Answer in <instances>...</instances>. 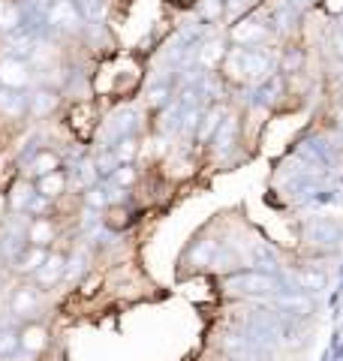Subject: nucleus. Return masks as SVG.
Returning <instances> with one entry per match:
<instances>
[{
  "mask_svg": "<svg viewBox=\"0 0 343 361\" xmlns=\"http://www.w3.org/2000/svg\"><path fill=\"white\" fill-rule=\"evenodd\" d=\"M223 66L238 82H265L271 75L274 58L265 49H241V45H235V49L226 51Z\"/></svg>",
  "mask_w": 343,
  "mask_h": 361,
  "instance_id": "obj_1",
  "label": "nucleus"
},
{
  "mask_svg": "<svg viewBox=\"0 0 343 361\" xmlns=\"http://www.w3.org/2000/svg\"><path fill=\"white\" fill-rule=\"evenodd\" d=\"M232 295H250V298H265V295H274V292L283 289V280L271 271H238V274L226 277L223 283Z\"/></svg>",
  "mask_w": 343,
  "mask_h": 361,
  "instance_id": "obj_2",
  "label": "nucleus"
},
{
  "mask_svg": "<svg viewBox=\"0 0 343 361\" xmlns=\"http://www.w3.org/2000/svg\"><path fill=\"white\" fill-rule=\"evenodd\" d=\"M40 13L54 33H76L85 25V16L76 0H40Z\"/></svg>",
  "mask_w": 343,
  "mask_h": 361,
  "instance_id": "obj_3",
  "label": "nucleus"
},
{
  "mask_svg": "<svg viewBox=\"0 0 343 361\" xmlns=\"http://www.w3.org/2000/svg\"><path fill=\"white\" fill-rule=\"evenodd\" d=\"M262 304L271 310L283 313L286 319H307L313 313V295L311 292H301V289H280L274 295H265Z\"/></svg>",
  "mask_w": 343,
  "mask_h": 361,
  "instance_id": "obj_4",
  "label": "nucleus"
},
{
  "mask_svg": "<svg viewBox=\"0 0 343 361\" xmlns=\"http://www.w3.org/2000/svg\"><path fill=\"white\" fill-rule=\"evenodd\" d=\"M271 21H262V18H241L235 21L232 30H229V39L241 49H262L268 39H271Z\"/></svg>",
  "mask_w": 343,
  "mask_h": 361,
  "instance_id": "obj_5",
  "label": "nucleus"
},
{
  "mask_svg": "<svg viewBox=\"0 0 343 361\" xmlns=\"http://www.w3.org/2000/svg\"><path fill=\"white\" fill-rule=\"evenodd\" d=\"M40 304H42V289L37 283H21L9 295V313L18 316V319H28L30 313L40 310Z\"/></svg>",
  "mask_w": 343,
  "mask_h": 361,
  "instance_id": "obj_6",
  "label": "nucleus"
},
{
  "mask_svg": "<svg viewBox=\"0 0 343 361\" xmlns=\"http://www.w3.org/2000/svg\"><path fill=\"white\" fill-rule=\"evenodd\" d=\"M30 61L13 58V54H4L0 58V87H16L25 90L30 85Z\"/></svg>",
  "mask_w": 343,
  "mask_h": 361,
  "instance_id": "obj_7",
  "label": "nucleus"
},
{
  "mask_svg": "<svg viewBox=\"0 0 343 361\" xmlns=\"http://www.w3.org/2000/svg\"><path fill=\"white\" fill-rule=\"evenodd\" d=\"M61 106V90L49 87V85H40L28 94V115L30 118H49L52 111H57Z\"/></svg>",
  "mask_w": 343,
  "mask_h": 361,
  "instance_id": "obj_8",
  "label": "nucleus"
},
{
  "mask_svg": "<svg viewBox=\"0 0 343 361\" xmlns=\"http://www.w3.org/2000/svg\"><path fill=\"white\" fill-rule=\"evenodd\" d=\"M49 247H37V244H25L21 250L16 253V259L9 265H13V271L16 274H21V277H33L37 271L42 268V262L49 259Z\"/></svg>",
  "mask_w": 343,
  "mask_h": 361,
  "instance_id": "obj_9",
  "label": "nucleus"
},
{
  "mask_svg": "<svg viewBox=\"0 0 343 361\" xmlns=\"http://www.w3.org/2000/svg\"><path fill=\"white\" fill-rule=\"evenodd\" d=\"M64 277H66V256L57 253V250H52L49 259L42 262V268L37 271V274H33V283H37L40 289H54Z\"/></svg>",
  "mask_w": 343,
  "mask_h": 361,
  "instance_id": "obj_10",
  "label": "nucleus"
},
{
  "mask_svg": "<svg viewBox=\"0 0 343 361\" xmlns=\"http://www.w3.org/2000/svg\"><path fill=\"white\" fill-rule=\"evenodd\" d=\"M28 13L18 0H0V33L4 37H13V33L28 27Z\"/></svg>",
  "mask_w": 343,
  "mask_h": 361,
  "instance_id": "obj_11",
  "label": "nucleus"
},
{
  "mask_svg": "<svg viewBox=\"0 0 343 361\" xmlns=\"http://www.w3.org/2000/svg\"><path fill=\"white\" fill-rule=\"evenodd\" d=\"M289 283H295V289L301 292H323L328 286V274L323 268H295L289 274Z\"/></svg>",
  "mask_w": 343,
  "mask_h": 361,
  "instance_id": "obj_12",
  "label": "nucleus"
},
{
  "mask_svg": "<svg viewBox=\"0 0 343 361\" xmlns=\"http://www.w3.org/2000/svg\"><path fill=\"white\" fill-rule=\"evenodd\" d=\"M0 115L9 121H18L28 115V94L16 87H0Z\"/></svg>",
  "mask_w": 343,
  "mask_h": 361,
  "instance_id": "obj_13",
  "label": "nucleus"
},
{
  "mask_svg": "<svg viewBox=\"0 0 343 361\" xmlns=\"http://www.w3.org/2000/svg\"><path fill=\"white\" fill-rule=\"evenodd\" d=\"M226 58V49H223V39H205L196 45V51H193V61L202 70H214V66H220Z\"/></svg>",
  "mask_w": 343,
  "mask_h": 361,
  "instance_id": "obj_14",
  "label": "nucleus"
},
{
  "mask_svg": "<svg viewBox=\"0 0 343 361\" xmlns=\"http://www.w3.org/2000/svg\"><path fill=\"white\" fill-rule=\"evenodd\" d=\"M33 187H37V193L45 196V199H57V196H64L66 193V187H70V175L64 172V169H57V172H49V175H42L33 180Z\"/></svg>",
  "mask_w": 343,
  "mask_h": 361,
  "instance_id": "obj_15",
  "label": "nucleus"
},
{
  "mask_svg": "<svg viewBox=\"0 0 343 361\" xmlns=\"http://www.w3.org/2000/svg\"><path fill=\"white\" fill-rule=\"evenodd\" d=\"M226 121V111L220 109V106H208L202 111V118H199V127H196V135L193 139L196 142H214V135H217V130H220V123Z\"/></svg>",
  "mask_w": 343,
  "mask_h": 361,
  "instance_id": "obj_16",
  "label": "nucleus"
},
{
  "mask_svg": "<svg viewBox=\"0 0 343 361\" xmlns=\"http://www.w3.org/2000/svg\"><path fill=\"white\" fill-rule=\"evenodd\" d=\"M54 223L49 217H30L28 220V244H37V247H52L54 241Z\"/></svg>",
  "mask_w": 343,
  "mask_h": 361,
  "instance_id": "obj_17",
  "label": "nucleus"
},
{
  "mask_svg": "<svg viewBox=\"0 0 343 361\" xmlns=\"http://www.w3.org/2000/svg\"><path fill=\"white\" fill-rule=\"evenodd\" d=\"M57 169H61V157H57V151H49V148L37 151L28 160V172L33 175V180L42 178V175H49V172H57Z\"/></svg>",
  "mask_w": 343,
  "mask_h": 361,
  "instance_id": "obj_18",
  "label": "nucleus"
},
{
  "mask_svg": "<svg viewBox=\"0 0 343 361\" xmlns=\"http://www.w3.org/2000/svg\"><path fill=\"white\" fill-rule=\"evenodd\" d=\"M304 238L313 241V244H337L340 241V226L331 223V220H316V223L307 226Z\"/></svg>",
  "mask_w": 343,
  "mask_h": 361,
  "instance_id": "obj_19",
  "label": "nucleus"
},
{
  "mask_svg": "<svg viewBox=\"0 0 343 361\" xmlns=\"http://www.w3.org/2000/svg\"><path fill=\"white\" fill-rule=\"evenodd\" d=\"M33 196H37V187H33L30 180H18V184L13 187V193H9V208H13L16 214H28Z\"/></svg>",
  "mask_w": 343,
  "mask_h": 361,
  "instance_id": "obj_20",
  "label": "nucleus"
},
{
  "mask_svg": "<svg viewBox=\"0 0 343 361\" xmlns=\"http://www.w3.org/2000/svg\"><path fill=\"white\" fill-rule=\"evenodd\" d=\"M21 353V331L18 329H0V361H9Z\"/></svg>",
  "mask_w": 343,
  "mask_h": 361,
  "instance_id": "obj_21",
  "label": "nucleus"
},
{
  "mask_svg": "<svg viewBox=\"0 0 343 361\" xmlns=\"http://www.w3.org/2000/svg\"><path fill=\"white\" fill-rule=\"evenodd\" d=\"M235 139H238V118L235 115H226V121L220 123V130H217V135H214L217 151H229L235 145Z\"/></svg>",
  "mask_w": 343,
  "mask_h": 361,
  "instance_id": "obj_22",
  "label": "nucleus"
},
{
  "mask_svg": "<svg viewBox=\"0 0 343 361\" xmlns=\"http://www.w3.org/2000/svg\"><path fill=\"white\" fill-rule=\"evenodd\" d=\"M45 346V329L37 322H28L25 329H21V349L25 353H40Z\"/></svg>",
  "mask_w": 343,
  "mask_h": 361,
  "instance_id": "obj_23",
  "label": "nucleus"
},
{
  "mask_svg": "<svg viewBox=\"0 0 343 361\" xmlns=\"http://www.w3.org/2000/svg\"><path fill=\"white\" fill-rule=\"evenodd\" d=\"M109 148L114 151V157H118L121 163H133L136 154H139V139H136V133L130 135H118V142L109 145Z\"/></svg>",
  "mask_w": 343,
  "mask_h": 361,
  "instance_id": "obj_24",
  "label": "nucleus"
},
{
  "mask_svg": "<svg viewBox=\"0 0 343 361\" xmlns=\"http://www.w3.org/2000/svg\"><path fill=\"white\" fill-rule=\"evenodd\" d=\"M106 180H109L112 187H118V190H127V187L136 184V166H133V163H121Z\"/></svg>",
  "mask_w": 343,
  "mask_h": 361,
  "instance_id": "obj_25",
  "label": "nucleus"
},
{
  "mask_svg": "<svg viewBox=\"0 0 343 361\" xmlns=\"http://www.w3.org/2000/svg\"><path fill=\"white\" fill-rule=\"evenodd\" d=\"M280 90H283V75H268L265 82H259L256 97H259V103H274Z\"/></svg>",
  "mask_w": 343,
  "mask_h": 361,
  "instance_id": "obj_26",
  "label": "nucleus"
},
{
  "mask_svg": "<svg viewBox=\"0 0 343 361\" xmlns=\"http://www.w3.org/2000/svg\"><path fill=\"white\" fill-rule=\"evenodd\" d=\"M169 97H172V82H154L148 87V106H154V109L166 106Z\"/></svg>",
  "mask_w": 343,
  "mask_h": 361,
  "instance_id": "obj_27",
  "label": "nucleus"
},
{
  "mask_svg": "<svg viewBox=\"0 0 343 361\" xmlns=\"http://www.w3.org/2000/svg\"><path fill=\"white\" fill-rule=\"evenodd\" d=\"M94 166H97L100 178H109V175L114 172V169L121 166V160H118V157H114V151H112V148H106V151H102V154L97 157V160H94Z\"/></svg>",
  "mask_w": 343,
  "mask_h": 361,
  "instance_id": "obj_28",
  "label": "nucleus"
},
{
  "mask_svg": "<svg viewBox=\"0 0 343 361\" xmlns=\"http://www.w3.org/2000/svg\"><path fill=\"white\" fill-rule=\"evenodd\" d=\"M304 66V51L301 49H289L280 58V73H301Z\"/></svg>",
  "mask_w": 343,
  "mask_h": 361,
  "instance_id": "obj_29",
  "label": "nucleus"
},
{
  "mask_svg": "<svg viewBox=\"0 0 343 361\" xmlns=\"http://www.w3.org/2000/svg\"><path fill=\"white\" fill-rule=\"evenodd\" d=\"M253 259H256V265H259V271H277V253L274 250H265V247H256L253 250Z\"/></svg>",
  "mask_w": 343,
  "mask_h": 361,
  "instance_id": "obj_30",
  "label": "nucleus"
},
{
  "mask_svg": "<svg viewBox=\"0 0 343 361\" xmlns=\"http://www.w3.org/2000/svg\"><path fill=\"white\" fill-rule=\"evenodd\" d=\"M78 9H82L85 21H100L102 18V0H76Z\"/></svg>",
  "mask_w": 343,
  "mask_h": 361,
  "instance_id": "obj_31",
  "label": "nucleus"
},
{
  "mask_svg": "<svg viewBox=\"0 0 343 361\" xmlns=\"http://www.w3.org/2000/svg\"><path fill=\"white\" fill-rule=\"evenodd\" d=\"M250 4V0H226V4H223V9H226V13L229 16H235V13H241V9Z\"/></svg>",
  "mask_w": 343,
  "mask_h": 361,
  "instance_id": "obj_32",
  "label": "nucleus"
},
{
  "mask_svg": "<svg viewBox=\"0 0 343 361\" xmlns=\"http://www.w3.org/2000/svg\"><path fill=\"white\" fill-rule=\"evenodd\" d=\"M325 9L331 16H343V0H325Z\"/></svg>",
  "mask_w": 343,
  "mask_h": 361,
  "instance_id": "obj_33",
  "label": "nucleus"
},
{
  "mask_svg": "<svg viewBox=\"0 0 343 361\" xmlns=\"http://www.w3.org/2000/svg\"><path fill=\"white\" fill-rule=\"evenodd\" d=\"M335 51H337V58H343V30L335 33Z\"/></svg>",
  "mask_w": 343,
  "mask_h": 361,
  "instance_id": "obj_34",
  "label": "nucleus"
},
{
  "mask_svg": "<svg viewBox=\"0 0 343 361\" xmlns=\"http://www.w3.org/2000/svg\"><path fill=\"white\" fill-rule=\"evenodd\" d=\"M335 123H337V130L343 133V106H340V109L335 111Z\"/></svg>",
  "mask_w": 343,
  "mask_h": 361,
  "instance_id": "obj_35",
  "label": "nucleus"
},
{
  "mask_svg": "<svg viewBox=\"0 0 343 361\" xmlns=\"http://www.w3.org/2000/svg\"><path fill=\"white\" fill-rule=\"evenodd\" d=\"M4 283H6V274H4V271H0V289H4Z\"/></svg>",
  "mask_w": 343,
  "mask_h": 361,
  "instance_id": "obj_36",
  "label": "nucleus"
}]
</instances>
